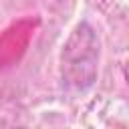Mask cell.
I'll list each match as a JSON object with an SVG mask.
<instances>
[]
</instances>
